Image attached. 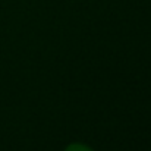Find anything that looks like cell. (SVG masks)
Returning a JSON list of instances; mask_svg holds the SVG:
<instances>
[{
	"mask_svg": "<svg viewBox=\"0 0 151 151\" xmlns=\"http://www.w3.org/2000/svg\"><path fill=\"white\" fill-rule=\"evenodd\" d=\"M65 151H93L88 145H85V144H78V142H75V144H70V145H68Z\"/></svg>",
	"mask_w": 151,
	"mask_h": 151,
	"instance_id": "1",
	"label": "cell"
}]
</instances>
